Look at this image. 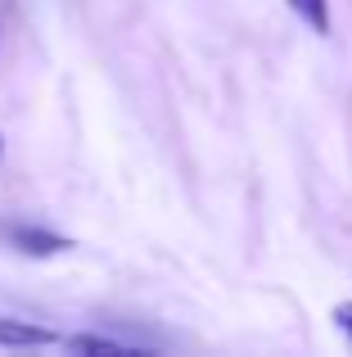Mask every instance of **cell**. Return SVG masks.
<instances>
[{"label": "cell", "instance_id": "cell-1", "mask_svg": "<svg viewBox=\"0 0 352 357\" xmlns=\"http://www.w3.org/2000/svg\"><path fill=\"white\" fill-rule=\"evenodd\" d=\"M0 236L9 240V249L27 253V258H54V253L72 249L68 236H54V231H45V227H27V222H0Z\"/></svg>", "mask_w": 352, "mask_h": 357}, {"label": "cell", "instance_id": "cell-2", "mask_svg": "<svg viewBox=\"0 0 352 357\" xmlns=\"http://www.w3.org/2000/svg\"><path fill=\"white\" fill-rule=\"evenodd\" d=\"M45 344H59V335L45 331V326H32V321L0 317V349H45Z\"/></svg>", "mask_w": 352, "mask_h": 357}, {"label": "cell", "instance_id": "cell-3", "mask_svg": "<svg viewBox=\"0 0 352 357\" xmlns=\"http://www.w3.org/2000/svg\"><path fill=\"white\" fill-rule=\"evenodd\" d=\"M63 344H68V353H104V357H131L136 353L131 344L104 340V335H72V340H63Z\"/></svg>", "mask_w": 352, "mask_h": 357}, {"label": "cell", "instance_id": "cell-4", "mask_svg": "<svg viewBox=\"0 0 352 357\" xmlns=\"http://www.w3.org/2000/svg\"><path fill=\"white\" fill-rule=\"evenodd\" d=\"M289 5H294V14H298L312 32H321V36L330 32V0H289Z\"/></svg>", "mask_w": 352, "mask_h": 357}, {"label": "cell", "instance_id": "cell-5", "mask_svg": "<svg viewBox=\"0 0 352 357\" xmlns=\"http://www.w3.org/2000/svg\"><path fill=\"white\" fill-rule=\"evenodd\" d=\"M335 326L352 340V303H339V307H335Z\"/></svg>", "mask_w": 352, "mask_h": 357}]
</instances>
